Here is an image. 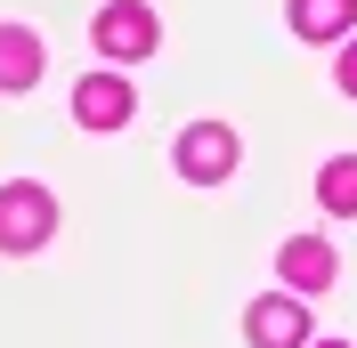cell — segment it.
Segmentation results:
<instances>
[{
    "label": "cell",
    "instance_id": "obj_1",
    "mask_svg": "<svg viewBox=\"0 0 357 348\" xmlns=\"http://www.w3.org/2000/svg\"><path fill=\"white\" fill-rule=\"evenodd\" d=\"M57 235V195L17 178V187H0V251H41Z\"/></svg>",
    "mask_w": 357,
    "mask_h": 348
},
{
    "label": "cell",
    "instance_id": "obj_2",
    "mask_svg": "<svg viewBox=\"0 0 357 348\" xmlns=\"http://www.w3.org/2000/svg\"><path fill=\"white\" fill-rule=\"evenodd\" d=\"M89 41H98V57H106V65H130V57H146V49H155V8H146V0H114V8H98Z\"/></svg>",
    "mask_w": 357,
    "mask_h": 348
},
{
    "label": "cell",
    "instance_id": "obj_3",
    "mask_svg": "<svg viewBox=\"0 0 357 348\" xmlns=\"http://www.w3.org/2000/svg\"><path fill=\"white\" fill-rule=\"evenodd\" d=\"M178 171L195 178V187H220L236 171V130L227 122H195V130H178Z\"/></svg>",
    "mask_w": 357,
    "mask_h": 348
},
{
    "label": "cell",
    "instance_id": "obj_4",
    "mask_svg": "<svg viewBox=\"0 0 357 348\" xmlns=\"http://www.w3.org/2000/svg\"><path fill=\"white\" fill-rule=\"evenodd\" d=\"M130 81H122V73H89L82 89H73V122H82V130H122V122H130Z\"/></svg>",
    "mask_w": 357,
    "mask_h": 348
},
{
    "label": "cell",
    "instance_id": "obj_5",
    "mask_svg": "<svg viewBox=\"0 0 357 348\" xmlns=\"http://www.w3.org/2000/svg\"><path fill=\"white\" fill-rule=\"evenodd\" d=\"M244 332H252V348H309V316H301V300H252V316H244Z\"/></svg>",
    "mask_w": 357,
    "mask_h": 348
},
{
    "label": "cell",
    "instance_id": "obj_6",
    "mask_svg": "<svg viewBox=\"0 0 357 348\" xmlns=\"http://www.w3.org/2000/svg\"><path fill=\"white\" fill-rule=\"evenodd\" d=\"M276 267H284V283L292 292H325V283H333V243H317V235H292L284 251H276Z\"/></svg>",
    "mask_w": 357,
    "mask_h": 348
},
{
    "label": "cell",
    "instance_id": "obj_7",
    "mask_svg": "<svg viewBox=\"0 0 357 348\" xmlns=\"http://www.w3.org/2000/svg\"><path fill=\"white\" fill-rule=\"evenodd\" d=\"M292 33L301 41H349L357 33V0H292Z\"/></svg>",
    "mask_w": 357,
    "mask_h": 348
},
{
    "label": "cell",
    "instance_id": "obj_8",
    "mask_svg": "<svg viewBox=\"0 0 357 348\" xmlns=\"http://www.w3.org/2000/svg\"><path fill=\"white\" fill-rule=\"evenodd\" d=\"M41 81V41L24 24H0V89H33Z\"/></svg>",
    "mask_w": 357,
    "mask_h": 348
},
{
    "label": "cell",
    "instance_id": "obj_9",
    "mask_svg": "<svg viewBox=\"0 0 357 348\" xmlns=\"http://www.w3.org/2000/svg\"><path fill=\"white\" fill-rule=\"evenodd\" d=\"M317 195H325V211L357 219V154H333V162L317 171Z\"/></svg>",
    "mask_w": 357,
    "mask_h": 348
},
{
    "label": "cell",
    "instance_id": "obj_10",
    "mask_svg": "<svg viewBox=\"0 0 357 348\" xmlns=\"http://www.w3.org/2000/svg\"><path fill=\"white\" fill-rule=\"evenodd\" d=\"M333 81H341V97H357V33L341 41V65H333Z\"/></svg>",
    "mask_w": 357,
    "mask_h": 348
},
{
    "label": "cell",
    "instance_id": "obj_11",
    "mask_svg": "<svg viewBox=\"0 0 357 348\" xmlns=\"http://www.w3.org/2000/svg\"><path fill=\"white\" fill-rule=\"evenodd\" d=\"M309 348H341V340H309Z\"/></svg>",
    "mask_w": 357,
    "mask_h": 348
}]
</instances>
